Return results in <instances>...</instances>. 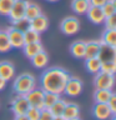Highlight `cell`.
<instances>
[{"instance_id":"32","label":"cell","mask_w":116,"mask_h":120,"mask_svg":"<svg viewBox=\"0 0 116 120\" xmlns=\"http://www.w3.org/2000/svg\"><path fill=\"white\" fill-rule=\"evenodd\" d=\"M100 71L107 74H115L116 73V61H104L101 63Z\"/></svg>"},{"instance_id":"10","label":"cell","mask_w":116,"mask_h":120,"mask_svg":"<svg viewBox=\"0 0 116 120\" xmlns=\"http://www.w3.org/2000/svg\"><path fill=\"white\" fill-rule=\"evenodd\" d=\"M6 34H7V38H9L11 48L21 49L25 45V43H24V34H22V31H19V30H16L15 28H13V26H10V28H7Z\"/></svg>"},{"instance_id":"7","label":"cell","mask_w":116,"mask_h":120,"mask_svg":"<svg viewBox=\"0 0 116 120\" xmlns=\"http://www.w3.org/2000/svg\"><path fill=\"white\" fill-rule=\"evenodd\" d=\"M28 3H29V0H14L11 10H10L9 15H7L11 22L25 18V9H26Z\"/></svg>"},{"instance_id":"3","label":"cell","mask_w":116,"mask_h":120,"mask_svg":"<svg viewBox=\"0 0 116 120\" xmlns=\"http://www.w3.org/2000/svg\"><path fill=\"white\" fill-rule=\"evenodd\" d=\"M94 85H95L96 89L114 90V86H115V74H107V73H104V71H99L97 74H95Z\"/></svg>"},{"instance_id":"4","label":"cell","mask_w":116,"mask_h":120,"mask_svg":"<svg viewBox=\"0 0 116 120\" xmlns=\"http://www.w3.org/2000/svg\"><path fill=\"white\" fill-rule=\"evenodd\" d=\"M82 89H84V84L80 79L75 78V76H70V79L67 80L65 89H64V94H66L70 98H76L81 94Z\"/></svg>"},{"instance_id":"37","label":"cell","mask_w":116,"mask_h":120,"mask_svg":"<svg viewBox=\"0 0 116 120\" xmlns=\"http://www.w3.org/2000/svg\"><path fill=\"white\" fill-rule=\"evenodd\" d=\"M107 0H89V3H90V5H92V6H102L105 3H106Z\"/></svg>"},{"instance_id":"43","label":"cell","mask_w":116,"mask_h":120,"mask_svg":"<svg viewBox=\"0 0 116 120\" xmlns=\"http://www.w3.org/2000/svg\"><path fill=\"white\" fill-rule=\"evenodd\" d=\"M47 1H50V3H55V1H58V0H47Z\"/></svg>"},{"instance_id":"26","label":"cell","mask_w":116,"mask_h":120,"mask_svg":"<svg viewBox=\"0 0 116 120\" xmlns=\"http://www.w3.org/2000/svg\"><path fill=\"white\" fill-rule=\"evenodd\" d=\"M24 43L25 44H30V43H37V41H40V34L35 31V30L33 29H28L25 30L24 33Z\"/></svg>"},{"instance_id":"16","label":"cell","mask_w":116,"mask_h":120,"mask_svg":"<svg viewBox=\"0 0 116 120\" xmlns=\"http://www.w3.org/2000/svg\"><path fill=\"white\" fill-rule=\"evenodd\" d=\"M100 50V40H92V41H85V58H96Z\"/></svg>"},{"instance_id":"28","label":"cell","mask_w":116,"mask_h":120,"mask_svg":"<svg viewBox=\"0 0 116 120\" xmlns=\"http://www.w3.org/2000/svg\"><path fill=\"white\" fill-rule=\"evenodd\" d=\"M105 16H110V15L116 14V1L115 0H107L106 3L101 6Z\"/></svg>"},{"instance_id":"31","label":"cell","mask_w":116,"mask_h":120,"mask_svg":"<svg viewBox=\"0 0 116 120\" xmlns=\"http://www.w3.org/2000/svg\"><path fill=\"white\" fill-rule=\"evenodd\" d=\"M13 4H14V0H0V15L7 16Z\"/></svg>"},{"instance_id":"1","label":"cell","mask_w":116,"mask_h":120,"mask_svg":"<svg viewBox=\"0 0 116 120\" xmlns=\"http://www.w3.org/2000/svg\"><path fill=\"white\" fill-rule=\"evenodd\" d=\"M70 76L71 75L62 68H59V66L49 68L41 74L40 88L44 91L54 93L61 96V94H64V89H65V85L67 80L70 79Z\"/></svg>"},{"instance_id":"14","label":"cell","mask_w":116,"mask_h":120,"mask_svg":"<svg viewBox=\"0 0 116 120\" xmlns=\"http://www.w3.org/2000/svg\"><path fill=\"white\" fill-rule=\"evenodd\" d=\"M0 76H1L4 80H6V81L13 80L14 76H15V66H14V64L7 61V60L0 61Z\"/></svg>"},{"instance_id":"29","label":"cell","mask_w":116,"mask_h":120,"mask_svg":"<svg viewBox=\"0 0 116 120\" xmlns=\"http://www.w3.org/2000/svg\"><path fill=\"white\" fill-rule=\"evenodd\" d=\"M59 99H60V95H58V94L45 91V94H44V108L49 109L55 101H58Z\"/></svg>"},{"instance_id":"6","label":"cell","mask_w":116,"mask_h":120,"mask_svg":"<svg viewBox=\"0 0 116 120\" xmlns=\"http://www.w3.org/2000/svg\"><path fill=\"white\" fill-rule=\"evenodd\" d=\"M44 94L45 91L41 88H36L33 89L31 91H29L26 94V100L30 106H34V108H37V109H44Z\"/></svg>"},{"instance_id":"30","label":"cell","mask_w":116,"mask_h":120,"mask_svg":"<svg viewBox=\"0 0 116 120\" xmlns=\"http://www.w3.org/2000/svg\"><path fill=\"white\" fill-rule=\"evenodd\" d=\"M11 24H13V25H11L13 28H15L16 30H19V31H22V33L30 28V20H28L26 18L19 19V20H16V21H13Z\"/></svg>"},{"instance_id":"8","label":"cell","mask_w":116,"mask_h":120,"mask_svg":"<svg viewBox=\"0 0 116 120\" xmlns=\"http://www.w3.org/2000/svg\"><path fill=\"white\" fill-rule=\"evenodd\" d=\"M30 108V105L26 100L25 95H16L11 100V110H13L14 115H25L28 109Z\"/></svg>"},{"instance_id":"25","label":"cell","mask_w":116,"mask_h":120,"mask_svg":"<svg viewBox=\"0 0 116 120\" xmlns=\"http://www.w3.org/2000/svg\"><path fill=\"white\" fill-rule=\"evenodd\" d=\"M101 43H105L111 46H116V30L106 29L101 35Z\"/></svg>"},{"instance_id":"23","label":"cell","mask_w":116,"mask_h":120,"mask_svg":"<svg viewBox=\"0 0 116 120\" xmlns=\"http://www.w3.org/2000/svg\"><path fill=\"white\" fill-rule=\"evenodd\" d=\"M111 94H112V90L96 89L95 93H94V100H95V103H107Z\"/></svg>"},{"instance_id":"34","label":"cell","mask_w":116,"mask_h":120,"mask_svg":"<svg viewBox=\"0 0 116 120\" xmlns=\"http://www.w3.org/2000/svg\"><path fill=\"white\" fill-rule=\"evenodd\" d=\"M104 24H105V26H106V29L116 30V14L110 15V16H106L105 18Z\"/></svg>"},{"instance_id":"2","label":"cell","mask_w":116,"mask_h":120,"mask_svg":"<svg viewBox=\"0 0 116 120\" xmlns=\"http://www.w3.org/2000/svg\"><path fill=\"white\" fill-rule=\"evenodd\" d=\"M37 86L36 78L30 73H22L18 75L14 80V91L16 95H26L29 91Z\"/></svg>"},{"instance_id":"18","label":"cell","mask_w":116,"mask_h":120,"mask_svg":"<svg viewBox=\"0 0 116 120\" xmlns=\"http://www.w3.org/2000/svg\"><path fill=\"white\" fill-rule=\"evenodd\" d=\"M79 115H80V106L75 103H67L66 101L65 109H64V112H62V118L65 120H69V119L76 118Z\"/></svg>"},{"instance_id":"19","label":"cell","mask_w":116,"mask_h":120,"mask_svg":"<svg viewBox=\"0 0 116 120\" xmlns=\"http://www.w3.org/2000/svg\"><path fill=\"white\" fill-rule=\"evenodd\" d=\"M70 52L74 58L76 59H84L85 58V41H74L70 45Z\"/></svg>"},{"instance_id":"13","label":"cell","mask_w":116,"mask_h":120,"mask_svg":"<svg viewBox=\"0 0 116 120\" xmlns=\"http://www.w3.org/2000/svg\"><path fill=\"white\" fill-rule=\"evenodd\" d=\"M49 28V19L47 16H45V15L41 13L39 16L34 18L30 20V29L35 30V31H37L39 34L46 31Z\"/></svg>"},{"instance_id":"42","label":"cell","mask_w":116,"mask_h":120,"mask_svg":"<svg viewBox=\"0 0 116 120\" xmlns=\"http://www.w3.org/2000/svg\"><path fill=\"white\" fill-rule=\"evenodd\" d=\"M110 119H111V120H116V119H115V114H114V115H112V116H111V118H110Z\"/></svg>"},{"instance_id":"5","label":"cell","mask_w":116,"mask_h":120,"mask_svg":"<svg viewBox=\"0 0 116 120\" xmlns=\"http://www.w3.org/2000/svg\"><path fill=\"white\" fill-rule=\"evenodd\" d=\"M60 29L65 35H75L80 30V20L75 16H67L60 22Z\"/></svg>"},{"instance_id":"38","label":"cell","mask_w":116,"mask_h":120,"mask_svg":"<svg viewBox=\"0 0 116 120\" xmlns=\"http://www.w3.org/2000/svg\"><path fill=\"white\" fill-rule=\"evenodd\" d=\"M6 80H4V79L0 76V91H1V90H4L5 89V86H6Z\"/></svg>"},{"instance_id":"11","label":"cell","mask_w":116,"mask_h":120,"mask_svg":"<svg viewBox=\"0 0 116 120\" xmlns=\"http://www.w3.org/2000/svg\"><path fill=\"white\" fill-rule=\"evenodd\" d=\"M92 115L96 120H110L114 114L106 103H95L92 106Z\"/></svg>"},{"instance_id":"15","label":"cell","mask_w":116,"mask_h":120,"mask_svg":"<svg viewBox=\"0 0 116 120\" xmlns=\"http://www.w3.org/2000/svg\"><path fill=\"white\" fill-rule=\"evenodd\" d=\"M30 60H31V64L34 68H36V69H45L49 64V55L46 51L43 50V51L37 52L36 55H34Z\"/></svg>"},{"instance_id":"17","label":"cell","mask_w":116,"mask_h":120,"mask_svg":"<svg viewBox=\"0 0 116 120\" xmlns=\"http://www.w3.org/2000/svg\"><path fill=\"white\" fill-rule=\"evenodd\" d=\"M22 51H24V54L26 58L31 59L34 55H36L37 52L43 51L44 50V46L41 45L40 41H37V43H30V44H25L24 46L21 48Z\"/></svg>"},{"instance_id":"35","label":"cell","mask_w":116,"mask_h":120,"mask_svg":"<svg viewBox=\"0 0 116 120\" xmlns=\"http://www.w3.org/2000/svg\"><path fill=\"white\" fill-rule=\"evenodd\" d=\"M106 104H107V106L110 108V110L112 111V114H116V94L114 91H112L110 99L107 100Z\"/></svg>"},{"instance_id":"27","label":"cell","mask_w":116,"mask_h":120,"mask_svg":"<svg viewBox=\"0 0 116 120\" xmlns=\"http://www.w3.org/2000/svg\"><path fill=\"white\" fill-rule=\"evenodd\" d=\"M11 45L6 31H0V52H7L11 50Z\"/></svg>"},{"instance_id":"41","label":"cell","mask_w":116,"mask_h":120,"mask_svg":"<svg viewBox=\"0 0 116 120\" xmlns=\"http://www.w3.org/2000/svg\"><path fill=\"white\" fill-rule=\"evenodd\" d=\"M69 120H81V119L79 118V116H76V118H72V119H69Z\"/></svg>"},{"instance_id":"33","label":"cell","mask_w":116,"mask_h":120,"mask_svg":"<svg viewBox=\"0 0 116 120\" xmlns=\"http://www.w3.org/2000/svg\"><path fill=\"white\" fill-rule=\"evenodd\" d=\"M26 116H28L29 120H39V116H40V109L37 108H34V106H30L26 111Z\"/></svg>"},{"instance_id":"24","label":"cell","mask_w":116,"mask_h":120,"mask_svg":"<svg viewBox=\"0 0 116 120\" xmlns=\"http://www.w3.org/2000/svg\"><path fill=\"white\" fill-rule=\"evenodd\" d=\"M65 105H66V101L60 98L58 101H55V103L52 104L50 108H49V110H50V112L52 114V116H54V118H56V116H62V112H64V109H65Z\"/></svg>"},{"instance_id":"9","label":"cell","mask_w":116,"mask_h":120,"mask_svg":"<svg viewBox=\"0 0 116 120\" xmlns=\"http://www.w3.org/2000/svg\"><path fill=\"white\" fill-rule=\"evenodd\" d=\"M97 58L101 63L104 61H116V46H111L100 41V50Z\"/></svg>"},{"instance_id":"39","label":"cell","mask_w":116,"mask_h":120,"mask_svg":"<svg viewBox=\"0 0 116 120\" xmlns=\"http://www.w3.org/2000/svg\"><path fill=\"white\" fill-rule=\"evenodd\" d=\"M15 120H29V119L26 115H18V116H15Z\"/></svg>"},{"instance_id":"20","label":"cell","mask_w":116,"mask_h":120,"mask_svg":"<svg viewBox=\"0 0 116 120\" xmlns=\"http://www.w3.org/2000/svg\"><path fill=\"white\" fill-rule=\"evenodd\" d=\"M89 8H90L89 0H72L71 1V9H72L74 13H76L79 15L86 14Z\"/></svg>"},{"instance_id":"12","label":"cell","mask_w":116,"mask_h":120,"mask_svg":"<svg viewBox=\"0 0 116 120\" xmlns=\"http://www.w3.org/2000/svg\"><path fill=\"white\" fill-rule=\"evenodd\" d=\"M86 15H87V19L90 21L94 22V24H97V25L104 24L105 18H106L100 6H92V5H90V8L86 11Z\"/></svg>"},{"instance_id":"40","label":"cell","mask_w":116,"mask_h":120,"mask_svg":"<svg viewBox=\"0 0 116 120\" xmlns=\"http://www.w3.org/2000/svg\"><path fill=\"white\" fill-rule=\"evenodd\" d=\"M52 120H65V119H64L62 116H56V118H54Z\"/></svg>"},{"instance_id":"21","label":"cell","mask_w":116,"mask_h":120,"mask_svg":"<svg viewBox=\"0 0 116 120\" xmlns=\"http://www.w3.org/2000/svg\"><path fill=\"white\" fill-rule=\"evenodd\" d=\"M40 14H41V8L35 3L29 1L28 5H26V9H25V18L28 20H31V19L39 16Z\"/></svg>"},{"instance_id":"22","label":"cell","mask_w":116,"mask_h":120,"mask_svg":"<svg viewBox=\"0 0 116 120\" xmlns=\"http://www.w3.org/2000/svg\"><path fill=\"white\" fill-rule=\"evenodd\" d=\"M85 66L87 69L89 73L91 74H97L100 71V68H101V61L99 60V58H89V59H85Z\"/></svg>"},{"instance_id":"36","label":"cell","mask_w":116,"mask_h":120,"mask_svg":"<svg viewBox=\"0 0 116 120\" xmlns=\"http://www.w3.org/2000/svg\"><path fill=\"white\" fill-rule=\"evenodd\" d=\"M54 119V116L50 112L49 109H41L40 110V116H39V120H52Z\"/></svg>"}]
</instances>
